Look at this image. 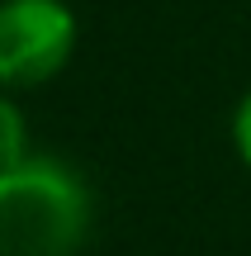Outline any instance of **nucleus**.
I'll list each match as a JSON object with an SVG mask.
<instances>
[{
  "mask_svg": "<svg viewBox=\"0 0 251 256\" xmlns=\"http://www.w3.org/2000/svg\"><path fill=\"white\" fill-rule=\"evenodd\" d=\"M233 142H237V156L251 166V95L237 104V114H233Z\"/></svg>",
  "mask_w": 251,
  "mask_h": 256,
  "instance_id": "nucleus-4",
  "label": "nucleus"
},
{
  "mask_svg": "<svg viewBox=\"0 0 251 256\" xmlns=\"http://www.w3.org/2000/svg\"><path fill=\"white\" fill-rule=\"evenodd\" d=\"M90 238V190L66 162L28 156L0 171V256H76Z\"/></svg>",
  "mask_w": 251,
  "mask_h": 256,
  "instance_id": "nucleus-1",
  "label": "nucleus"
},
{
  "mask_svg": "<svg viewBox=\"0 0 251 256\" xmlns=\"http://www.w3.org/2000/svg\"><path fill=\"white\" fill-rule=\"evenodd\" d=\"M19 162H28V128H24L19 104L0 95V171H9Z\"/></svg>",
  "mask_w": 251,
  "mask_h": 256,
  "instance_id": "nucleus-3",
  "label": "nucleus"
},
{
  "mask_svg": "<svg viewBox=\"0 0 251 256\" xmlns=\"http://www.w3.org/2000/svg\"><path fill=\"white\" fill-rule=\"evenodd\" d=\"M76 48V14L62 0H0V86H43Z\"/></svg>",
  "mask_w": 251,
  "mask_h": 256,
  "instance_id": "nucleus-2",
  "label": "nucleus"
}]
</instances>
